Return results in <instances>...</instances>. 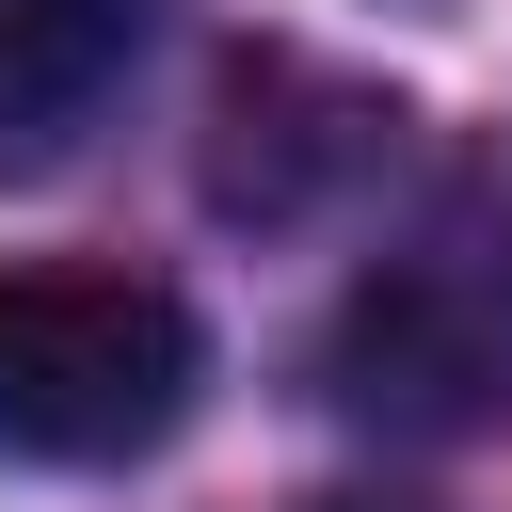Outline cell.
<instances>
[{
	"label": "cell",
	"mask_w": 512,
	"mask_h": 512,
	"mask_svg": "<svg viewBox=\"0 0 512 512\" xmlns=\"http://www.w3.org/2000/svg\"><path fill=\"white\" fill-rule=\"evenodd\" d=\"M320 400L400 448L512 432V208H448V224L384 240L320 320Z\"/></svg>",
	"instance_id": "6da1fadb"
},
{
	"label": "cell",
	"mask_w": 512,
	"mask_h": 512,
	"mask_svg": "<svg viewBox=\"0 0 512 512\" xmlns=\"http://www.w3.org/2000/svg\"><path fill=\"white\" fill-rule=\"evenodd\" d=\"M208 400V320L144 272H0V464H144Z\"/></svg>",
	"instance_id": "7a4b0ae2"
},
{
	"label": "cell",
	"mask_w": 512,
	"mask_h": 512,
	"mask_svg": "<svg viewBox=\"0 0 512 512\" xmlns=\"http://www.w3.org/2000/svg\"><path fill=\"white\" fill-rule=\"evenodd\" d=\"M384 160H400V96H368L304 48H240L208 96V208H240V224H320Z\"/></svg>",
	"instance_id": "3957f363"
},
{
	"label": "cell",
	"mask_w": 512,
	"mask_h": 512,
	"mask_svg": "<svg viewBox=\"0 0 512 512\" xmlns=\"http://www.w3.org/2000/svg\"><path fill=\"white\" fill-rule=\"evenodd\" d=\"M160 16H176V0H0V160L48 176V160L128 96V64L160 48Z\"/></svg>",
	"instance_id": "277c9868"
},
{
	"label": "cell",
	"mask_w": 512,
	"mask_h": 512,
	"mask_svg": "<svg viewBox=\"0 0 512 512\" xmlns=\"http://www.w3.org/2000/svg\"><path fill=\"white\" fill-rule=\"evenodd\" d=\"M320 512H416V496H320Z\"/></svg>",
	"instance_id": "5b68a950"
}]
</instances>
